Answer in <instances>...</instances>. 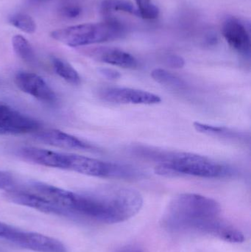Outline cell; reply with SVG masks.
I'll return each instance as SVG.
<instances>
[{"instance_id": "cell-9", "label": "cell", "mask_w": 251, "mask_h": 252, "mask_svg": "<svg viewBox=\"0 0 251 252\" xmlns=\"http://www.w3.org/2000/svg\"><path fill=\"white\" fill-rule=\"evenodd\" d=\"M6 197L15 204L25 206L42 213L71 217L70 213L67 210L35 192L16 191L13 189L7 191Z\"/></svg>"}, {"instance_id": "cell-11", "label": "cell", "mask_w": 251, "mask_h": 252, "mask_svg": "<svg viewBox=\"0 0 251 252\" xmlns=\"http://www.w3.org/2000/svg\"><path fill=\"white\" fill-rule=\"evenodd\" d=\"M222 33L231 48L243 56L250 55V32L243 22L235 18H228L223 25Z\"/></svg>"}, {"instance_id": "cell-2", "label": "cell", "mask_w": 251, "mask_h": 252, "mask_svg": "<svg viewBox=\"0 0 251 252\" xmlns=\"http://www.w3.org/2000/svg\"><path fill=\"white\" fill-rule=\"evenodd\" d=\"M142 205L139 192L133 188L113 185L94 193L75 192L70 211L73 218L114 224L135 216Z\"/></svg>"}, {"instance_id": "cell-3", "label": "cell", "mask_w": 251, "mask_h": 252, "mask_svg": "<svg viewBox=\"0 0 251 252\" xmlns=\"http://www.w3.org/2000/svg\"><path fill=\"white\" fill-rule=\"evenodd\" d=\"M136 155L159 163L155 173L162 176H190L206 179H223L234 176L235 170L209 157L187 152L158 150L138 146Z\"/></svg>"}, {"instance_id": "cell-1", "label": "cell", "mask_w": 251, "mask_h": 252, "mask_svg": "<svg viewBox=\"0 0 251 252\" xmlns=\"http://www.w3.org/2000/svg\"><path fill=\"white\" fill-rule=\"evenodd\" d=\"M221 207L212 198L195 193L174 197L165 210L162 225L170 232H195L239 244L244 235L221 218Z\"/></svg>"}, {"instance_id": "cell-8", "label": "cell", "mask_w": 251, "mask_h": 252, "mask_svg": "<svg viewBox=\"0 0 251 252\" xmlns=\"http://www.w3.org/2000/svg\"><path fill=\"white\" fill-rule=\"evenodd\" d=\"M19 90L43 103H56L57 96L51 87L39 75L32 72H19L15 76Z\"/></svg>"}, {"instance_id": "cell-19", "label": "cell", "mask_w": 251, "mask_h": 252, "mask_svg": "<svg viewBox=\"0 0 251 252\" xmlns=\"http://www.w3.org/2000/svg\"><path fill=\"white\" fill-rule=\"evenodd\" d=\"M12 45L15 53L27 63H34L36 60L35 52L29 41L20 35H14L12 38Z\"/></svg>"}, {"instance_id": "cell-13", "label": "cell", "mask_w": 251, "mask_h": 252, "mask_svg": "<svg viewBox=\"0 0 251 252\" xmlns=\"http://www.w3.org/2000/svg\"><path fill=\"white\" fill-rule=\"evenodd\" d=\"M19 154L22 158L34 164L67 170V154L35 147H24L19 150Z\"/></svg>"}, {"instance_id": "cell-4", "label": "cell", "mask_w": 251, "mask_h": 252, "mask_svg": "<svg viewBox=\"0 0 251 252\" xmlns=\"http://www.w3.org/2000/svg\"><path fill=\"white\" fill-rule=\"evenodd\" d=\"M124 31L120 22L109 17L99 23L82 24L57 30L51 32V36L63 44L76 47L118 39Z\"/></svg>"}, {"instance_id": "cell-18", "label": "cell", "mask_w": 251, "mask_h": 252, "mask_svg": "<svg viewBox=\"0 0 251 252\" xmlns=\"http://www.w3.org/2000/svg\"><path fill=\"white\" fill-rule=\"evenodd\" d=\"M151 77L159 84L170 88L182 90L187 87V84L184 80L175 74L168 72L166 69L161 68L153 69L151 72Z\"/></svg>"}, {"instance_id": "cell-6", "label": "cell", "mask_w": 251, "mask_h": 252, "mask_svg": "<svg viewBox=\"0 0 251 252\" xmlns=\"http://www.w3.org/2000/svg\"><path fill=\"white\" fill-rule=\"evenodd\" d=\"M41 124L0 102V134H23L39 131Z\"/></svg>"}, {"instance_id": "cell-17", "label": "cell", "mask_w": 251, "mask_h": 252, "mask_svg": "<svg viewBox=\"0 0 251 252\" xmlns=\"http://www.w3.org/2000/svg\"><path fill=\"white\" fill-rule=\"evenodd\" d=\"M113 11L125 12L139 17L137 7L128 0H103L101 4V12L106 18Z\"/></svg>"}, {"instance_id": "cell-25", "label": "cell", "mask_w": 251, "mask_h": 252, "mask_svg": "<svg viewBox=\"0 0 251 252\" xmlns=\"http://www.w3.org/2000/svg\"><path fill=\"white\" fill-rule=\"evenodd\" d=\"M98 71L100 75L109 80L119 79L121 77L120 72L110 68H100Z\"/></svg>"}, {"instance_id": "cell-22", "label": "cell", "mask_w": 251, "mask_h": 252, "mask_svg": "<svg viewBox=\"0 0 251 252\" xmlns=\"http://www.w3.org/2000/svg\"><path fill=\"white\" fill-rule=\"evenodd\" d=\"M15 188V181L10 173L0 171V189L7 191L13 190Z\"/></svg>"}, {"instance_id": "cell-7", "label": "cell", "mask_w": 251, "mask_h": 252, "mask_svg": "<svg viewBox=\"0 0 251 252\" xmlns=\"http://www.w3.org/2000/svg\"><path fill=\"white\" fill-rule=\"evenodd\" d=\"M100 96L105 101L119 104H157L162 99L157 94L144 90L125 87H108L100 91Z\"/></svg>"}, {"instance_id": "cell-20", "label": "cell", "mask_w": 251, "mask_h": 252, "mask_svg": "<svg viewBox=\"0 0 251 252\" xmlns=\"http://www.w3.org/2000/svg\"><path fill=\"white\" fill-rule=\"evenodd\" d=\"M9 22L15 28L27 33H33L36 31L35 21L29 15L25 13H15L9 18Z\"/></svg>"}, {"instance_id": "cell-12", "label": "cell", "mask_w": 251, "mask_h": 252, "mask_svg": "<svg viewBox=\"0 0 251 252\" xmlns=\"http://www.w3.org/2000/svg\"><path fill=\"white\" fill-rule=\"evenodd\" d=\"M34 137L39 142L57 148L82 151H97V148L94 145L73 135L56 129L36 132Z\"/></svg>"}, {"instance_id": "cell-15", "label": "cell", "mask_w": 251, "mask_h": 252, "mask_svg": "<svg viewBox=\"0 0 251 252\" xmlns=\"http://www.w3.org/2000/svg\"><path fill=\"white\" fill-rule=\"evenodd\" d=\"M52 63H53L55 72L60 78L74 85H78L81 84V76L72 65L69 64L64 60L56 57L53 58Z\"/></svg>"}, {"instance_id": "cell-10", "label": "cell", "mask_w": 251, "mask_h": 252, "mask_svg": "<svg viewBox=\"0 0 251 252\" xmlns=\"http://www.w3.org/2000/svg\"><path fill=\"white\" fill-rule=\"evenodd\" d=\"M10 242L36 252H67L60 241L41 234L16 229Z\"/></svg>"}, {"instance_id": "cell-24", "label": "cell", "mask_w": 251, "mask_h": 252, "mask_svg": "<svg viewBox=\"0 0 251 252\" xmlns=\"http://www.w3.org/2000/svg\"><path fill=\"white\" fill-rule=\"evenodd\" d=\"M165 63L170 67L180 69L185 65V61L182 57L177 55H169L165 59Z\"/></svg>"}, {"instance_id": "cell-14", "label": "cell", "mask_w": 251, "mask_h": 252, "mask_svg": "<svg viewBox=\"0 0 251 252\" xmlns=\"http://www.w3.org/2000/svg\"><path fill=\"white\" fill-rule=\"evenodd\" d=\"M89 55L96 60L108 64L125 69H134L139 65L138 61L132 55L114 47H98L90 50Z\"/></svg>"}, {"instance_id": "cell-16", "label": "cell", "mask_w": 251, "mask_h": 252, "mask_svg": "<svg viewBox=\"0 0 251 252\" xmlns=\"http://www.w3.org/2000/svg\"><path fill=\"white\" fill-rule=\"evenodd\" d=\"M197 132L212 135V136H221V137L228 138V139H243V133L238 131H234L228 127L224 126L209 125L195 122L193 124Z\"/></svg>"}, {"instance_id": "cell-21", "label": "cell", "mask_w": 251, "mask_h": 252, "mask_svg": "<svg viewBox=\"0 0 251 252\" xmlns=\"http://www.w3.org/2000/svg\"><path fill=\"white\" fill-rule=\"evenodd\" d=\"M137 4L139 17L147 20H153L159 17L160 10L159 7L153 4L152 0H134Z\"/></svg>"}, {"instance_id": "cell-23", "label": "cell", "mask_w": 251, "mask_h": 252, "mask_svg": "<svg viewBox=\"0 0 251 252\" xmlns=\"http://www.w3.org/2000/svg\"><path fill=\"white\" fill-rule=\"evenodd\" d=\"M82 10L78 5H66L60 9L62 16L69 19H75L81 15Z\"/></svg>"}, {"instance_id": "cell-26", "label": "cell", "mask_w": 251, "mask_h": 252, "mask_svg": "<svg viewBox=\"0 0 251 252\" xmlns=\"http://www.w3.org/2000/svg\"><path fill=\"white\" fill-rule=\"evenodd\" d=\"M115 252H143L141 249L139 247H134V246H127V247H122L119 250H116Z\"/></svg>"}, {"instance_id": "cell-5", "label": "cell", "mask_w": 251, "mask_h": 252, "mask_svg": "<svg viewBox=\"0 0 251 252\" xmlns=\"http://www.w3.org/2000/svg\"><path fill=\"white\" fill-rule=\"evenodd\" d=\"M67 170L106 179H137L144 176V173L130 164L101 161L84 156L67 154Z\"/></svg>"}]
</instances>
